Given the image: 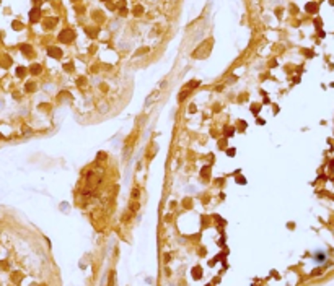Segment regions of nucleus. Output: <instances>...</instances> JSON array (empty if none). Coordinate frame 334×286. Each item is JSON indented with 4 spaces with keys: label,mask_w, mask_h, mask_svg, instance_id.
Returning <instances> with one entry per match:
<instances>
[{
    "label": "nucleus",
    "mask_w": 334,
    "mask_h": 286,
    "mask_svg": "<svg viewBox=\"0 0 334 286\" xmlns=\"http://www.w3.org/2000/svg\"><path fill=\"white\" fill-rule=\"evenodd\" d=\"M233 133H235V129H233V130H232V129H227V132H225V135H227V137H232Z\"/></svg>",
    "instance_id": "9b49d317"
},
{
    "label": "nucleus",
    "mask_w": 334,
    "mask_h": 286,
    "mask_svg": "<svg viewBox=\"0 0 334 286\" xmlns=\"http://www.w3.org/2000/svg\"><path fill=\"white\" fill-rule=\"evenodd\" d=\"M39 72H41V65H39V64H34V65H31V73H33V75H38Z\"/></svg>",
    "instance_id": "39448f33"
},
{
    "label": "nucleus",
    "mask_w": 334,
    "mask_h": 286,
    "mask_svg": "<svg viewBox=\"0 0 334 286\" xmlns=\"http://www.w3.org/2000/svg\"><path fill=\"white\" fill-rule=\"evenodd\" d=\"M72 67H73L72 64H67V65H65V70H67V72H72Z\"/></svg>",
    "instance_id": "ddd939ff"
},
{
    "label": "nucleus",
    "mask_w": 334,
    "mask_h": 286,
    "mask_svg": "<svg viewBox=\"0 0 334 286\" xmlns=\"http://www.w3.org/2000/svg\"><path fill=\"white\" fill-rule=\"evenodd\" d=\"M142 13H143V8H142L140 5H137L135 8H134V15H135V16H140Z\"/></svg>",
    "instance_id": "423d86ee"
},
{
    "label": "nucleus",
    "mask_w": 334,
    "mask_h": 286,
    "mask_svg": "<svg viewBox=\"0 0 334 286\" xmlns=\"http://www.w3.org/2000/svg\"><path fill=\"white\" fill-rule=\"evenodd\" d=\"M33 2H38V0H33Z\"/></svg>",
    "instance_id": "dca6fc26"
},
{
    "label": "nucleus",
    "mask_w": 334,
    "mask_h": 286,
    "mask_svg": "<svg viewBox=\"0 0 334 286\" xmlns=\"http://www.w3.org/2000/svg\"><path fill=\"white\" fill-rule=\"evenodd\" d=\"M47 54L51 55V57H54V59H59L61 54H62V50L59 49V47H49V49H47Z\"/></svg>",
    "instance_id": "f03ea898"
},
{
    "label": "nucleus",
    "mask_w": 334,
    "mask_h": 286,
    "mask_svg": "<svg viewBox=\"0 0 334 286\" xmlns=\"http://www.w3.org/2000/svg\"><path fill=\"white\" fill-rule=\"evenodd\" d=\"M13 26H15V29H21V25H20V23H16V21L13 23Z\"/></svg>",
    "instance_id": "4468645a"
},
{
    "label": "nucleus",
    "mask_w": 334,
    "mask_h": 286,
    "mask_svg": "<svg viewBox=\"0 0 334 286\" xmlns=\"http://www.w3.org/2000/svg\"><path fill=\"white\" fill-rule=\"evenodd\" d=\"M21 50H23V52H26V55L31 54V47H30V46H21Z\"/></svg>",
    "instance_id": "0eeeda50"
},
{
    "label": "nucleus",
    "mask_w": 334,
    "mask_h": 286,
    "mask_svg": "<svg viewBox=\"0 0 334 286\" xmlns=\"http://www.w3.org/2000/svg\"><path fill=\"white\" fill-rule=\"evenodd\" d=\"M235 153H236V151H235V148H230V150H227V155H228V156H235Z\"/></svg>",
    "instance_id": "f8f14e48"
},
{
    "label": "nucleus",
    "mask_w": 334,
    "mask_h": 286,
    "mask_svg": "<svg viewBox=\"0 0 334 286\" xmlns=\"http://www.w3.org/2000/svg\"><path fill=\"white\" fill-rule=\"evenodd\" d=\"M225 146H227V140H222V141H218V148H222V150H223Z\"/></svg>",
    "instance_id": "9d476101"
},
{
    "label": "nucleus",
    "mask_w": 334,
    "mask_h": 286,
    "mask_svg": "<svg viewBox=\"0 0 334 286\" xmlns=\"http://www.w3.org/2000/svg\"><path fill=\"white\" fill-rule=\"evenodd\" d=\"M316 10H318V5H316V3H308V5H306V11H308V13H314Z\"/></svg>",
    "instance_id": "20e7f679"
},
{
    "label": "nucleus",
    "mask_w": 334,
    "mask_h": 286,
    "mask_svg": "<svg viewBox=\"0 0 334 286\" xmlns=\"http://www.w3.org/2000/svg\"><path fill=\"white\" fill-rule=\"evenodd\" d=\"M39 15H41L39 8H33V10L30 11V20H31V23H36V21L39 20Z\"/></svg>",
    "instance_id": "7ed1b4c3"
},
{
    "label": "nucleus",
    "mask_w": 334,
    "mask_h": 286,
    "mask_svg": "<svg viewBox=\"0 0 334 286\" xmlns=\"http://www.w3.org/2000/svg\"><path fill=\"white\" fill-rule=\"evenodd\" d=\"M25 73H26V70H25V68H21V67L16 70V75H18V76H23Z\"/></svg>",
    "instance_id": "6e6552de"
},
{
    "label": "nucleus",
    "mask_w": 334,
    "mask_h": 286,
    "mask_svg": "<svg viewBox=\"0 0 334 286\" xmlns=\"http://www.w3.org/2000/svg\"><path fill=\"white\" fill-rule=\"evenodd\" d=\"M209 174H210V167H204V169H202V176L204 177H205V176L209 177Z\"/></svg>",
    "instance_id": "1a4fd4ad"
},
{
    "label": "nucleus",
    "mask_w": 334,
    "mask_h": 286,
    "mask_svg": "<svg viewBox=\"0 0 334 286\" xmlns=\"http://www.w3.org/2000/svg\"><path fill=\"white\" fill-rule=\"evenodd\" d=\"M73 38H75V33H73L72 29H64L61 34H59V41H62V42H72Z\"/></svg>",
    "instance_id": "f257e3e1"
},
{
    "label": "nucleus",
    "mask_w": 334,
    "mask_h": 286,
    "mask_svg": "<svg viewBox=\"0 0 334 286\" xmlns=\"http://www.w3.org/2000/svg\"><path fill=\"white\" fill-rule=\"evenodd\" d=\"M238 182H240V184H244V182H246V181H244L243 177H238Z\"/></svg>",
    "instance_id": "2eb2a0df"
}]
</instances>
